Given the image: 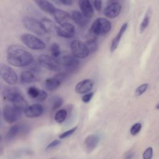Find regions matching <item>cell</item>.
I'll list each match as a JSON object with an SVG mask.
<instances>
[{"label": "cell", "mask_w": 159, "mask_h": 159, "mask_svg": "<svg viewBox=\"0 0 159 159\" xmlns=\"http://www.w3.org/2000/svg\"><path fill=\"white\" fill-rule=\"evenodd\" d=\"M43 107L39 104H34L28 106L24 110V113L26 117L29 118H36L41 116L43 113Z\"/></svg>", "instance_id": "13"}, {"label": "cell", "mask_w": 159, "mask_h": 159, "mask_svg": "<svg viewBox=\"0 0 159 159\" xmlns=\"http://www.w3.org/2000/svg\"><path fill=\"white\" fill-rule=\"evenodd\" d=\"M35 2L42 11L48 14H53L57 8L53 5V4L48 1H36Z\"/></svg>", "instance_id": "20"}, {"label": "cell", "mask_w": 159, "mask_h": 159, "mask_svg": "<svg viewBox=\"0 0 159 159\" xmlns=\"http://www.w3.org/2000/svg\"><path fill=\"white\" fill-rule=\"evenodd\" d=\"M47 97H48L47 93L44 90H40V92L36 99L39 101H43L47 98Z\"/></svg>", "instance_id": "35"}, {"label": "cell", "mask_w": 159, "mask_h": 159, "mask_svg": "<svg viewBox=\"0 0 159 159\" xmlns=\"http://www.w3.org/2000/svg\"><path fill=\"white\" fill-rule=\"evenodd\" d=\"M60 143H61V141L60 140H58V139L54 140L47 145V147H46V150H50V149L53 148L57 147L58 145H59L60 144Z\"/></svg>", "instance_id": "36"}, {"label": "cell", "mask_w": 159, "mask_h": 159, "mask_svg": "<svg viewBox=\"0 0 159 159\" xmlns=\"http://www.w3.org/2000/svg\"><path fill=\"white\" fill-rule=\"evenodd\" d=\"M20 80L23 83H31L36 81V77L34 73L29 70H25L21 73Z\"/></svg>", "instance_id": "22"}, {"label": "cell", "mask_w": 159, "mask_h": 159, "mask_svg": "<svg viewBox=\"0 0 159 159\" xmlns=\"http://www.w3.org/2000/svg\"><path fill=\"white\" fill-rule=\"evenodd\" d=\"M0 117H1V108H0Z\"/></svg>", "instance_id": "46"}, {"label": "cell", "mask_w": 159, "mask_h": 159, "mask_svg": "<svg viewBox=\"0 0 159 159\" xmlns=\"http://www.w3.org/2000/svg\"><path fill=\"white\" fill-rule=\"evenodd\" d=\"M71 18L80 27H83L88 24V19L86 18L80 11L75 10L71 12Z\"/></svg>", "instance_id": "19"}, {"label": "cell", "mask_w": 159, "mask_h": 159, "mask_svg": "<svg viewBox=\"0 0 159 159\" xmlns=\"http://www.w3.org/2000/svg\"><path fill=\"white\" fill-rule=\"evenodd\" d=\"M31 67L30 68V71H31L32 73H38L39 72V71L40 70V66L39 65L38 63H35L34 65H32V63L30 64Z\"/></svg>", "instance_id": "39"}, {"label": "cell", "mask_w": 159, "mask_h": 159, "mask_svg": "<svg viewBox=\"0 0 159 159\" xmlns=\"http://www.w3.org/2000/svg\"><path fill=\"white\" fill-rule=\"evenodd\" d=\"M50 103L52 105V108L53 110H57L59 109L63 103V100L62 98L58 96H53L50 99Z\"/></svg>", "instance_id": "27"}, {"label": "cell", "mask_w": 159, "mask_h": 159, "mask_svg": "<svg viewBox=\"0 0 159 159\" xmlns=\"http://www.w3.org/2000/svg\"><path fill=\"white\" fill-rule=\"evenodd\" d=\"M50 52L52 57L55 58H57L60 56V48L58 43H53L50 46Z\"/></svg>", "instance_id": "28"}, {"label": "cell", "mask_w": 159, "mask_h": 159, "mask_svg": "<svg viewBox=\"0 0 159 159\" xmlns=\"http://www.w3.org/2000/svg\"><path fill=\"white\" fill-rule=\"evenodd\" d=\"M85 44H86L89 53L96 52L98 50V42H97L96 37H90L89 39H88L86 43H85Z\"/></svg>", "instance_id": "26"}, {"label": "cell", "mask_w": 159, "mask_h": 159, "mask_svg": "<svg viewBox=\"0 0 159 159\" xmlns=\"http://www.w3.org/2000/svg\"><path fill=\"white\" fill-rule=\"evenodd\" d=\"M33 60L32 55L19 45H12L7 50V61L14 66H29L33 62Z\"/></svg>", "instance_id": "1"}, {"label": "cell", "mask_w": 159, "mask_h": 159, "mask_svg": "<svg viewBox=\"0 0 159 159\" xmlns=\"http://www.w3.org/2000/svg\"><path fill=\"white\" fill-rule=\"evenodd\" d=\"M22 112L14 106L11 105H6L2 110L4 119L9 124H12L17 121L20 118Z\"/></svg>", "instance_id": "10"}, {"label": "cell", "mask_w": 159, "mask_h": 159, "mask_svg": "<svg viewBox=\"0 0 159 159\" xmlns=\"http://www.w3.org/2000/svg\"><path fill=\"white\" fill-rule=\"evenodd\" d=\"M61 84V82L55 77L48 78L44 82L45 88L50 91L57 89Z\"/></svg>", "instance_id": "21"}, {"label": "cell", "mask_w": 159, "mask_h": 159, "mask_svg": "<svg viewBox=\"0 0 159 159\" xmlns=\"http://www.w3.org/2000/svg\"><path fill=\"white\" fill-rule=\"evenodd\" d=\"M37 63L40 66H42L52 71H58L61 69L58 60L47 54H42L39 56Z\"/></svg>", "instance_id": "6"}, {"label": "cell", "mask_w": 159, "mask_h": 159, "mask_svg": "<svg viewBox=\"0 0 159 159\" xmlns=\"http://www.w3.org/2000/svg\"><path fill=\"white\" fill-rule=\"evenodd\" d=\"M0 76L9 84H16L18 81V76L16 71L9 66L0 64Z\"/></svg>", "instance_id": "9"}, {"label": "cell", "mask_w": 159, "mask_h": 159, "mask_svg": "<svg viewBox=\"0 0 159 159\" xmlns=\"http://www.w3.org/2000/svg\"><path fill=\"white\" fill-rule=\"evenodd\" d=\"M56 2L61 4L64 6H70L73 4V1H70V0H60V1H56Z\"/></svg>", "instance_id": "41"}, {"label": "cell", "mask_w": 159, "mask_h": 159, "mask_svg": "<svg viewBox=\"0 0 159 159\" xmlns=\"http://www.w3.org/2000/svg\"><path fill=\"white\" fill-rule=\"evenodd\" d=\"M128 24L127 23H124L120 27V30H119L118 33L117 34L116 36L112 39V42H111V52H113L116 50V49L117 48V47H118V45L120 42V40L123 35V34H124V32H125L127 28Z\"/></svg>", "instance_id": "18"}, {"label": "cell", "mask_w": 159, "mask_h": 159, "mask_svg": "<svg viewBox=\"0 0 159 159\" xmlns=\"http://www.w3.org/2000/svg\"><path fill=\"white\" fill-rule=\"evenodd\" d=\"M112 28L111 23L107 19L103 17L97 18L92 24L90 29V34L92 37L104 35L109 33Z\"/></svg>", "instance_id": "3"}, {"label": "cell", "mask_w": 159, "mask_h": 159, "mask_svg": "<svg viewBox=\"0 0 159 159\" xmlns=\"http://www.w3.org/2000/svg\"><path fill=\"white\" fill-rule=\"evenodd\" d=\"M122 9L121 4L117 1H109L104 8V14L109 19L117 17L120 13Z\"/></svg>", "instance_id": "11"}, {"label": "cell", "mask_w": 159, "mask_h": 159, "mask_svg": "<svg viewBox=\"0 0 159 159\" xmlns=\"http://www.w3.org/2000/svg\"><path fill=\"white\" fill-rule=\"evenodd\" d=\"M150 14L148 13H147L146 15L145 16V17H143V19L140 24V33H142L146 29V28L148 27V25H149V23H150Z\"/></svg>", "instance_id": "29"}, {"label": "cell", "mask_w": 159, "mask_h": 159, "mask_svg": "<svg viewBox=\"0 0 159 159\" xmlns=\"http://www.w3.org/2000/svg\"><path fill=\"white\" fill-rule=\"evenodd\" d=\"M81 14L87 19L91 18L94 14V9L91 2L88 0H81L78 2Z\"/></svg>", "instance_id": "15"}, {"label": "cell", "mask_w": 159, "mask_h": 159, "mask_svg": "<svg viewBox=\"0 0 159 159\" xmlns=\"http://www.w3.org/2000/svg\"><path fill=\"white\" fill-rule=\"evenodd\" d=\"M142 128V124L140 122L135 123L130 128V132L132 135H136L140 131Z\"/></svg>", "instance_id": "32"}, {"label": "cell", "mask_w": 159, "mask_h": 159, "mask_svg": "<svg viewBox=\"0 0 159 159\" xmlns=\"http://www.w3.org/2000/svg\"><path fill=\"white\" fill-rule=\"evenodd\" d=\"M4 97L6 99L11 102L12 106L21 112H24L28 106V104L22 94L16 88H11L6 89L4 92Z\"/></svg>", "instance_id": "2"}, {"label": "cell", "mask_w": 159, "mask_h": 159, "mask_svg": "<svg viewBox=\"0 0 159 159\" xmlns=\"http://www.w3.org/2000/svg\"><path fill=\"white\" fill-rule=\"evenodd\" d=\"M94 86V81L91 79H85L78 82L75 88L78 94H84L91 91Z\"/></svg>", "instance_id": "14"}, {"label": "cell", "mask_w": 159, "mask_h": 159, "mask_svg": "<svg viewBox=\"0 0 159 159\" xmlns=\"http://www.w3.org/2000/svg\"><path fill=\"white\" fill-rule=\"evenodd\" d=\"M67 75L68 74L66 73L62 72V73H60L57 74L54 77L56 78L58 80H59L61 82H61L63 81L66 79V78L67 76Z\"/></svg>", "instance_id": "38"}, {"label": "cell", "mask_w": 159, "mask_h": 159, "mask_svg": "<svg viewBox=\"0 0 159 159\" xmlns=\"http://www.w3.org/2000/svg\"><path fill=\"white\" fill-rule=\"evenodd\" d=\"M76 129H77V126H75V127L71 128V129H69V130L61 133V134H60L59 135V138L61 139H63L66 138L68 137H70V135H71L76 131Z\"/></svg>", "instance_id": "33"}, {"label": "cell", "mask_w": 159, "mask_h": 159, "mask_svg": "<svg viewBox=\"0 0 159 159\" xmlns=\"http://www.w3.org/2000/svg\"><path fill=\"white\" fill-rule=\"evenodd\" d=\"M143 159H152L153 157V148L148 147L143 153Z\"/></svg>", "instance_id": "34"}, {"label": "cell", "mask_w": 159, "mask_h": 159, "mask_svg": "<svg viewBox=\"0 0 159 159\" xmlns=\"http://www.w3.org/2000/svg\"><path fill=\"white\" fill-rule=\"evenodd\" d=\"M56 34L61 37L66 39L72 38L75 34V26L71 23L65 22L57 27Z\"/></svg>", "instance_id": "12"}, {"label": "cell", "mask_w": 159, "mask_h": 159, "mask_svg": "<svg viewBox=\"0 0 159 159\" xmlns=\"http://www.w3.org/2000/svg\"><path fill=\"white\" fill-rule=\"evenodd\" d=\"M100 140V137L97 134H91L88 135L84 140V146L86 150L90 153L95 149Z\"/></svg>", "instance_id": "16"}, {"label": "cell", "mask_w": 159, "mask_h": 159, "mask_svg": "<svg viewBox=\"0 0 159 159\" xmlns=\"http://www.w3.org/2000/svg\"><path fill=\"white\" fill-rule=\"evenodd\" d=\"M70 49L73 56L76 58H85L89 54L86 44L79 40H74L71 42Z\"/></svg>", "instance_id": "8"}, {"label": "cell", "mask_w": 159, "mask_h": 159, "mask_svg": "<svg viewBox=\"0 0 159 159\" xmlns=\"http://www.w3.org/2000/svg\"><path fill=\"white\" fill-rule=\"evenodd\" d=\"M148 87V83H143V84H141L140 86H139V87H137L135 90V96H141L142 94H143L146 91Z\"/></svg>", "instance_id": "31"}, {"label": "cell", "mask_w": 159, "mask_h": 159, "mask_svg": "<svg viewBox=\"0 0 159 159\" xmlns=\"http://www.w3.org/2000/svg\"><path fill=\"white\" fill-rule=\"evenodd\" d=\"M66 117H67V111L64 109H61L58 110L56 112L55 114L54 119L57 123L61 124L65 120Z\"/></svg>", "instance_id": "25"}, {"label": "cell", "mask_w": 159, "mask_h": 159, "mask_svg": "<svg viewBox=\"0 0 159 159\" xmlns=\"http://www.w3.org/2000/svg\"><path fill=\"white\" fill-rule=\"evenodd\" d=\"M58 61L61 68L63 67L65 70V73L67 74L75 71L80 65L79 60L73 56L70 55H64L60 57Z\"/></svg>", "instance_id": "7"}, {"label": "cell", "mask_w": 159, "mask_h": 159, "mask_svg": "<svg viewBox=\"0 0 159 159\" xmlns=\"http://www.w3.org/2000/svg\"><path fill=\"white\" fill-rule=\"evenodd\" d=\"M1 136L0 135V142H1Z\"/></svg>", "instance_id": "45"}, {"label": "cell", "mask_w": 159, "mask_h": 159, "mask_svg": "<svg viewBox=\"0 0 159 159\" xmlns=\"http://www.w3.org/2000/svg\"><path fill=\"white\" fill-rule=\"evenodd\" d=\"M20 40L30 49L40 50L45 48V43L39 37L30 34H23L20 36Z\"/></svg>", "instance_id": "5"}, {"label": "cell", "mask_w": 159, "mask_h": 159, "mask_svg": "<svg viewBox=\"0 0 159 159\" xmlns=\"http://www.w3.org/2000/svg\"><path fill=\"white\" fill-rule=\"evenodd\" d=\"M40 22L44 26L47 31V33H52L54 32H56V29L57 27L55 25L53 22L50 19L45 18V19H43Z\"/></svg>", "instance_id": "23"}, {"label": "cell", "mask_w": 159, "mask_h": 159, "mask_svg": "<svg viewBox=\"0 0 159 159\" xmlns=\"http://www.w3.org/2000/svg\"><path fill=\"white\" fill-rule=\"evenodd\" d=\"M93 97V93H89L86 94H84V96H82V98H81L82 101L84 103H88L91 100Z\"/></svg>", "instance_id": "37"}, {"label": "cell", "mask_w": 159, "mask_h": 159, "mask_svg": "<svg viewBox=\"0 0 159 159\" xmlns=\"http://www.w3.org/2000/svg\"><path fill=\"white\" fill-rule=\"evenodd\" d=\"M158 106H159V104H157V106H156V109H158Z\"/></svg>", "instance_id": "43"}, {"label": "cell", "mask_w": 159, "mask_h": 159, "mask_svg": "<svg viewBox=\"0 0 159 159\" xmlns=\"http://www.w3.org/2000/svg\"><path fill=\"white\" fill-rule=\"evenodd\" d=\"M22 127L21 125H19V124H16L12 125L9 130H8V132H7L6 138L7 140H11L13 138H14L19 132L20 131L22 130Z\"/></svg>", "instance_id": "24"}, {"label": "cell", "mask_w": 159, "mask_h": 159, "mask_svg": "<svg viewBox=\"0 0 159 159\" xmlns=\"http://www.w3.org/2000/svg\"><path fill=\"white\" fill-rule=\"evenodd\" d=\"M22 23L27 29L38 35L43 36L47 34L42 22L35 18L25 16L22 19Z\"/></svg>", "instance_id": "4"}, {"label": "cell", "mask_w": 159, "mask_h": 159, "mask_svg": "<svg viewBox=\"0 0 159 159\" xmlns=\"http://www.w3.org/2000/svg\"><path fill=\"white\" fill-rule=\"evenodd\" d=\"M40 92V90L38 88L34 86L29 87L27 89L28 95L33 99H37Z\"/></svg>", "instance_id": "30"}, {"label": "cell", "mask_w": 159, "mask_h": 159, "mask_svg": "<svg viewBox=\"0 0 159 159\" xmlns=\"http://www.w3.org/2000/svg\"><path fill=\"white\" fill-rule=\"evenodd\" d=\"M2 153V148H0V155Z\"/></svg>", "instance_id": "44"}, {"label": "cell", "mask_w": 159, "mask_h": 159, "mask_svg": "<svg viewBox=\"0 0 159 159\" xmlns=\"http://www.w3.org/2000/svg\"><path fill=\"white\" fill-rule=\"evenodd\" d=\"M93 6L97 11H100L102 8V1H93Z\"/></svg>", "instance_id": "40"}, {"label": "cell", "mask_w": 159, "mask_h": 159, "mask_svg": "<svg viewBox=\"0 0 159 159\" xmlns=\"http://www.w3.org/2000/svg\"><path fill=\"white\" fill-rule=\"evenodd\" d=\"M52 15L56 22L59 24L66 22V21L70 18V14L68 12L58 8H56Z\"/></svg>", "instance_id": "17"}, {"label": "cell", "mask_w": 159, "mask_h": 159, "mask_svg": "<svg viewBox=\"0 0 159 159\" xmlns=\"http://www.w3.org/2000/svg\"><path fill=\"white\" fill-rule=\"evenodd\" d=\"M134 157V153L131 152H128L125 154L124 159H132Z\"/></svg>", "instance_id": "42"}]
</instances>
